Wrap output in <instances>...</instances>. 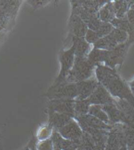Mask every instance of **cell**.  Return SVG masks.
I'll return each instance as SVG.
<instances>
[{
    "mask_svg": "<svg viewBox=\"0 0 134 150\" xmlns=\"http://www.w3.org/2000/svg\"><path fill=\"white\" fill-rule=\"evenodd\" d=\"M118 45L114 39L108 34L105 37L101 38L97 42L94 44V48L110 51Z\"/></svg>",
    "mask_w": 134,
    "mask_h": 150,
    "instance_id": "obj_19",
    "label": "cell"
},
{
    "mask_svg": "<svg viewBox=\"0 0 134 150\" xmlns=\"http://www.w3.org/2000/svg\"><path fill=\"white\" fill-rule=\"evenodd\" d=\"M128 45L127 43L120 44L112 51H108V57L105 61L106 66L114 69L116 65L122 63Z\"/></svg>",
    "mask_w": 134,
    "mask_h": 150,
    "instance_id": "obj_10",
    "label": "cell"
},
{
    "mask_svg": "<svg viewBox=\"0 0 134 150\" xmlns=\"http://www.w3.org/2000/svg\"><path fill=\"white\" fill-rule=\"evenodd\" d=\"M75 118L82 129L83 128H91V129L110 131L113 126L103 123L99 119L89 114L76 116L75 117Z\"/></svg>",
    "mask_w": 134,
    "mask_h": 150,
    "instance_id": "obj_8",
    "label": "cell"
},
{
    "mask_svg": "<svg viewBox=\"0 0 134 150\" xmlns=\"http://www.w3.org/2000/svg\"><path fill=\"white\" fill-rule=\"evenodd\" d=\"M108 54V51H107L94 48L89 52L87 57L91 63H93L95 66H97L100 64V63L105 62Z\"/></svg>",
    "mask_w": 134,
    "mask_h": 150,
    "instance_id": "obj_20",
    "label": "cell"
},
{
    "mask_svg": "<svg viewBox=\"0 0 134 150\" xmlns=\"http://www.w3.org/2000/svg\"><path fill=\"white\" fill-rule=\"evenodd\" d=\"M96 74L98 82L112 95L128 102L134 108V95L129 86L122 81L114 70L107 66H97Z\"/></svg>",
    "mask_w": 134,
    "mask_h": 150,
    "instance_id": "obj_1",
    "label": "cell"
},
{
    "mask_svg": "<svg viewBox=\"0 0 134 150\" xmlns=\"http://www.w3.org/2000/svg\"><path fill=\"white\" fill-rule=\"evenodd\" d=\"M18 1H0V13L11 16L18 6Z\"/></svg>",
    "mask_w": 134,
    "mask_h": 150,
    "instance_id": "obj_23",
    "label": "cell"
},
{
    "mask_svg": "<svg viewBox=\"0 0 134 150\" xmlns=\"http://www.w3.org/2000/svg\"><path fill=\"white\" fill-rule=\"evenodd\" d=\"M114 28L110 23L103 22L97 33L99 34L100 38H103L109 34Z\"/></svg>",
    "mask_w": 134,
    "mask_h": 150,
    "instance_id": "obj_26",
    "label": "cell"
},
{
    "mask_svg": "<svg viewBox=\"0 0 134 150\" xmlns=\"http://www.w3.org/2000/svg\"><path fill=\"white\" fill-rule=\"evenodd\" d=\"M84 38L86 41H87L89 44L93 43L94 45L101 38L99 37V34H97L96 32L88 29L87 32H86Z\"/></svg>",
    "mask_w": 134,
    "mask_h": 150,
    "instance_id": "obj_27",
    "label": "cell"
},
{
    "mask_svg": "<svg viewBox=\"0 0 134 150\" xmlns=\"http://www.w3.org/2000/svg\"><path fill=\"white\" fill-rule=\"evenodd\" d=\"M58 132L63 138L73 141L76 144L82 138L83 133L79 124L73 119L68 122L66 125L58 129Z\"/></svg>",
    "mask_w": 134,
    "mask_h": 150,
    "instance_id": "obj_6",
    "label": "cell"
},
{
    "mask_svg": "<svg viewBox=\"0 0 134 150\" xmlns=\"http://www.w3.org/2000/svg\"><path fill=\"white\" fill-rule=\"evenodd\" d=\"M47 96L51 100H74L78 96L76 84L63 83L58 85H53L47 92Z\"/></svg>",
    "mask_w": 134,
    "mask_h": 150,
    "instance_id": "obj_3",
    "label": "cell"
},
{
    "mask_svg": "<svg viewBox=\"0 0 134 150\" xmlns=\"http://www.w3.org/2000/svg\"><path fill=\"white\" fill-rule=\"evenodd\" d=\"M99 18L104 23H110L114 18H116L114 13L113 4L110 1H108L104 6H103L99 10Z\"/></svg>",
    "mask_w": 134,
    "mask_h": 150,
    "instance_id": "obj_18",
    "label": "cell"
},
{
    "mask_svg": "<svg viewBox=\"0 0 134 150\" xmlns=\"http://www.w3.org/2000/svg\"><path fill=\"white\" fill-rule=\"evenodd\" d=\"M90 105L91 104L89 103L88 99L76 100H75L74 105L75 117L88 114Z\"/></svg>",
    "mask_w": 134,
    "mask_h": 150,
    "instance_id": "obj_22",
    "label": "cell"
},
{
    "mask_svg": "<svg viewBox=\"0 0 134 150\" xmlns=\"http://www.w3.org/2000/svg\"><path fill=\"white\" fill-rule=\"evenodd\" d=\"M122 129L127 147L130 149L134 147V127L130 125L122 123Z\"/></svg>",
    "mask_w": 134,
    "mask_h": 150,
    "instance_id": "obj_24",
    "label": "cell"
},
{
    "mask_svg": "<svg viewBox=\"0 0 134 150\" xmlns=\"http://www.w3.org/2000/svg\"><path fill=\"white\" fill-rule=\"evenodd\" d=\"M38 150H53V145L51 139H47L39 144Z\"/></svg>",
    "mask_w": 134,
    "mask_h": 150,
    "instance_id": "obj_28",
    "label": "cell"
},
{
    "mask_svg": "<svg viewBox=\"0 0 134 150\" xmlns=\"http://www.w3.org/2000/svg\"><path fill=\"white\" fill-rule=\"evenodd\" d=\"M72 119L71 116L57 112H49V125L57 130L64 127Z\"/></svg>",
    "mask_w": 134,
    "mask_h": 150,
    "instance_id": "obj_14",
    "label": "cell"
},
{
    "mask_svg": "<svg viewBox=\"0 0 134 150\" xmlns=\"http://www.w3.org/2000/svg\"><path fill=\"white\" fill-rule=\"evenodd\" d=\"M88 100L91 105H104L115 104V100L112 98L108 91L101 84L98 85Z\"/></svg>",
    "mask_w": 134,
    "mask_h": 150,
    "instance_id": "obj_7",
    "label": "cell"
},
{
    "mask_svg": "<svg viewBox=\"0 0 134 150\" xmlns=\"http://www.w3.org/2000/svg\"><path fill=\"white\" fill-rule=\"evenodd\" d=\"M51 139L53 147L61 150H77L78 149L76 143L63 138L58 131L53 132Z\"/></svg>",
    "mask_w": 134,
    "mask_h": 150,
    "instance_id": "obj_13",
    "label": "cell"
},
{
    "mask_svg": "<svg viewBox=\"0 0 134 150\" xmlns=\"http://www.w3.org/2000/svg\"><path fill=\"white\" fill-rule=\"evenodd\" d=\"M69 30L72 37L84 38L88 28L79 16L72 14L69 20Z\"/></svg>",
    "mask_w": 134,
    "mask_h": 150,
    "instance_id": "obj_11",
    "label": "cell"
},
{
    "mask_svg": "<svg viewBox=\"0 0 134 150\" xmlns=\"http://www.w3.org/2000/svg\"><path fill=\"white\" fill-rule=\"evenodd\" d=\"M115 102L117 107L120 110L125 116L126 119L125 124L130 125L134 127V108L124 100L118 99L117 100H115Z\"/></svg>",
    "mask_w": 134,
    "mask_h": 150,
    "instance_id": "obj_15",
    "label": "cell"
},
{
    "mask_svg": "<svg viewBox=\"0 0 134 150\" xmlns=\"http://www.w3.org/2000/svg\"><path fill=\"white\" fill-rule=\"evenodd\" d=\"M133 1H116L113 3V8L117 18L124 19L127 18V13Z\"/></svg>",
    "mask_w": 134,
    "mask_h": 150,
    "instance_id": "obj_17",
    "label": "cell"
},
{
    "mask_svg": "<svg viewBox=\"0 0 134 150\" xmlns=\"http://www.w3.org/2000/svg\"><path fill=\"white\" fill-rule=\"evenodd\" d=\"M127 19L129 23L134 26V10L130 9L127 13Z\"/></svg>",
    "mask_w": 134,
    "mask_h": 150,
    "instance_id": "obj_29",
    "label": "cell"
},
{
    "mask_svg": "<svg viewBox=\"0 0 134 150\" xmlns=\"http://www.w3.org/2000/svg\"><path fill=\"white\" fill-rule=\"evenodd\" d=\"M95 65L87 57H75L74 62L65 79V83H77L89 79L93 74Z\"/></svg>",
    "mask_w": 134,
    "mask_h": 150,
    "instance_id": "obj_2",
    "label": "cell"
},
{
    "mask_svg": "<svg viewBox=\"0 0 134 150\" xmlns=\"http://www.w3.org/2000/svg\"><path fill=\"white\" fill-rule=\"evenodd\" d=\"M109 35L118 45L126 43L128 40V34L126 32L116 28H114Z\"/></svg>",
    "mask_w": 134,
    "mask_h": 150,
    "instance_id": "obj_25",
    "label": "cell"
},
{
    "mask_svg": "<svg viewBox=\"0 0 134 150\" xmlns=\"http://www.w3.org/2000/svg\"><path fill=\"white\" fill-rule=\"evenodd\" d=\"M75 100L66 99L51 100L49 105V112L63 113L74 117Z\"/></svg>",
    "mask_w": 134,
    "mask_h": 150,
    "instance_id": "obj_5",
    "label": "cell"
},
{
    "mask_svg": "<svg viewBox=\"0 0 134 150\" xmlns=\"http://www.w3.org/2000/svg\"><path fill=\"white\" fill-rule=\"evenodd\" d=\"M129 87H130L131 91H132V93L133 94V95H134V80H133L132 82L130 83V86H129Z\"/></svg>",
    "mask_w": 134,
    "mask_h": 150,
    "instance_id": "obj_31",
    "label": "cell"
},
{
    "mask_svg": "<svg viewBox=\"0 0 134 150\" xmlns=\"http://www.w3.org/2000/svg\"><path fill=\"white\" fill-rule=\"evenodd\" d=\"M130 9H133V10H134V1H133V3L132 4V5H131Z\"/></svg>",
    "mask_w": 134,
    "mask_h": 150,
    "instance_id": "obj_33",
    "label": "cell"
},
{
    "mask_svg": "<svg viewBox=\"0 0 134 150\" xmlns=\"http://www.w3.org/2000/svg\"><path fill=\"white\" fill-rule=\"evenodd\" d=\"M75 59L74 47L72 45L69 49L62 52L60 57L61 70L53 85H58L65 83V79L73 66Z\"/></svg>",
    "mask_w": 134,
    "mask_h": 150,
    "instance_id": "obj_4",
    "label": "cell"
},
{
    "mask_svg": "<svg viewBox=\"0 0 134 150\" xmlns=\"http://www.w3.org/2000/svg\"><path fill=\"white\" fill-rule=\"evenodd\" d=\"M129 150H134V147H133L132 148H131V149H130Z\"/></svg>",
    "mask_w": 134,
    "mask_h": 150,
    "instance_id": "obj_35",
    "label": "cell"
},
{
    "mask_svg": "<svg viewBox=\"0 0 134 150\" xmlns=\"http://www.w3.org/2000/svg\"><path fill=\"white\" fill-rule=\"evenodd\" d=\"M53 150H61V149L57 148H55V147H53Z\"/></svg>",
    "mask_w": 134,
    "mask_h": 150,
    "instance_id": "obj_34",
    "label": "cell"
},
{
    "mask_svg": "<svg viewBox=\"0 0 134 150\" xmlns=\"http://www.w3.org/2000/svg\"><path fill=\"white\" fill-rule=\"evenodd\" d=\"M76 84L78 96L76 100H86L90 96L100 83L96 79H87Z\"/></svg>",
    "mask_w": 134,
    "mask_h": 150,
    "instance_id": "obj_9",
    "label": "cell"
},
{
    "mask_svg": "<svg viewBox=\"0 0 134 150\" xmlns=\"http://www.w3.org/2000/svg\"><path fill=\"white\" fill-rule=\"evenodd\" d=\"M88 114L97 118L99 120L103 121V123L110 125L109 119H108L107 113L103 111L101 105H91L89 110Z\"/></svg>",
    "mask_w": 134,
    "mask_h": 150,
    "instance_id": "obj_21",
    "label": "cell"
},
{
    "mask_svg": "<svg viewBox=\"0 0 134 150\" xmlns=\"http://www.w3.org/2000/svg\"><path fill=\"white\" fill-rule=\"evenodd\" d=\"M47 1H29L30 4H31L33 7H40L41 5H44V4H47Z\"/></svg>",
    "mask_w": 134,
    "mask_h": 150,
    "instance_id": "obj_30",
    "label": "cell"
},
{
    "mask_svg": "<svg viewBox=\"0 0 134 150\" xmlns=\"http://www.w3.org/2000/svg\"><path fill=\"white\" fill-rule=\"evenodd\" d=\"M118 150H129V149L128 148L127 146H124L121 147V148H120Z\"/></svg>",
    "mask_w": 134,
    "mask_h": 150,
    "instance_id": "obj_32",
    "label": "cell"
},
{
    "mask_svg": "<svg viewBox=\"0 0 134 150\" xmlns=\"http://www.w3.org/2000/svg\"><path fill=\"white\" fill-rule=\"evenodd\" d=\"M26 150H30V149H26Z\"/></svg>",
    "mask_w": 134,
    "mask_h": 150,
    "instance_id": "obj_36",
    "label": "cell"
},
{
    "mask_svg": "<svg viewBox=\"0 0 134 150\" xmlns=\"http://www.w3.org/2000/svg\"><path fill=\"white\" fill-rule=\"evenodd\" d=\"M103 111L107 113V115L109 119L110 125L118 123H126V119L124 115L121 112L120 110L117 107L115 104H108L101 105Z\"/></svg>",
    "mask_w": 134,
    "mask_h": 150,
    "instance_id": "obj_12",
    "label": "cell"
},
{
    "mask_svg": "<svg viewBox=\"0 0 134 150\" xmlns=\"http://www.w3.org/2000/svg\"><path fill=\"white\" fill-rule=\"evenodd\" d=\"M72 45L74 47L75 57H84L88 53L90 45L84 38L72 37Z\"/></svg>",
    "mask_w": 134,
    "mask_h": 150,
    "instance_id": "obj_16",
    "label": "cell"
}]
</instances>
